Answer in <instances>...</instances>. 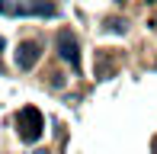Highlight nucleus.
<instances>
[{"label": "nucleus", "mask_w": 157, "mask_h": 154, "mask_svg": "<svg viewBox=\"0 0 157 154\" xmlns=\"http://www.w3.org/2000/svg\"><path fill=\"white\" fill-rule=\"evenodd\" d=\"M116 3H122V0H116Z\"/></svg>", "instance_id": "7"}, {"label": "nucleus", "mask_w": 157, "mask_h": 154, "mask_svg": "<svg viewBox=\"0 0 157 154\" xmlns=\"http://www.w3.org/2000/svg\"><path fill=\"white\" fill-rule=\"evenodd\" d=\"M147 3H157V0H147Z\"/></svg>", "instance_id": "6"}, {"label": "nucleus", "mask_w": 157, "mask_h": 154, "mask_svg": "<svg viewBox=\"0 0 157 154\" xmlns=\"http://www.w3.org/2000/svg\"><path fill=\"white\" fill-rule=\"evenodd\" d=\"M39 45H35V42H23V45L16 48V67L19 71H32L35 67V61H39Z\"/></svg>", "instance_id": "3"}, {"label": "nucleus", "mask_w": 157, "mask_h": 154, "mask_svg": "<svg viewBox=\"0 0 157 154\" xmlns=\"http://www.w3.org/2000/svg\"><path fill=\"white\" fill-rule=\"evenodd\" d=\"M106 26H109V32H125V19H109V23H106Z\"/></svg>", "instance_id": "4"}, {"label": "nucleus", "mask_w": 157, "mask_h": 154, "mask_svg": "<svg viewBox=\"0 0 157 154\" xmlns=\"http://www.w3.org/2000/svg\"><path fill=\"white\" fill-rule=\"evenodd\" d=\"M58 55L64 61H71V67H80V48H77V39L71 32H58Z\"/></svg>", "instance_id": "2"}, {"label": "nucleus", "mask_w": 157, "mask_h": 154, "mask_svg": "<svg viewBox=\"0 0 157 154\" xmlns=\"http://www.w3.org/2000/svg\"><path fill=\"white\" fill-rule=\"evenodd\" d=\"M0 48H3V39H0Z\"/></svg>", "instance_id": "5"}, {"label": "nucleus", "mask_w": 157, "mask_h": 154, "mask_svg": "<svg viewBox=\"0 0 157 154\" xmlns=\"http://www.w3.org/2000/svg\"><path fill=\"white\" fill-rule=\"evenodd\" d=\"M42 129H45V119H42V113L35 106H23L16 113V132H19V138H23L26 144L39 141V138H42Z\"/></svg>", "instance_id": "1"}, {"label": "nucleus", "mask_w": 157, "mask_h": 154, "mask_svg": "<svg viewBox=\"0 0 157 154\" xmlns=\"http://www.w3.org/2000/svg\"><path fill=\"white\" fill-rule=\"evenodd\" d=\"M154 23H157V19H154Z\"/></svg>", "instance_id": "8"}]
</instances>
